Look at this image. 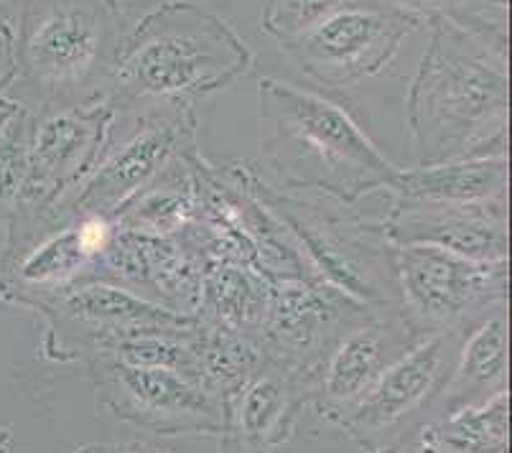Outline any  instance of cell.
<instances>
[{"label":"cell","instance_id":"1","mask_svg":"<svg viewBox=\"0 0 512 453\" xmlns=\"http://www.w3.org/2000/svg\"><path fill=\"white\" fill-rule=\"evenodd\" d=\"M426 26V49L406 95L413 166L507 156V51L444 18Z\"/></svg>","mask_w":512,"mask_h":453},{"label":"cell","instance_id":"2","mask_svg":"<svg viewBox=\"0 0 512 453\" xmlns=\"http://www.w3.org/2000/svg\"><path fill=\"white\" fill-rule=\"evenodd\" d=\"M258 166L265 179L360 202L398 174L339 97L265 77L258 84Z\"/></svg>","mask_w":512,"mask_h":453},{"label":"cell","instance_id":"3","mask_svg":"<svg viewBox=\"0 0 512 453\" xmlns=\"http://www.w3.org/2000/svg\"><path fill=\"white\" fill-rule=\"evenodd\" d=\"M255 67V51L230 21L192 0H158L125 31L110 105H194L235 87Z\"/></svg>","mask_w":512,"mask_h":453},{"label":"cell","instance_id":"4","mask_svg":"<svg viewBox=\"0 0 512 453\" xmlns=\"http://www.w3.org/2000/svg\"><path fill=\"white\" fill-rule=\"evenodd\" d=\"M11 21L8 100L31 112L107 100L128 31L120 0H11Z\"/></svg>","mask_w":512,"mask_h":453},{"label":"cell","instance_id":"5","mask_svg":"<svg viewBox=\"0 0 512 453\" xmlns=\"http://www.w3.org/2000/svg\"><path fill=\"white\" fill-rule=\"evenodd\" d=\"M227 168L286 230L314 278L365 306L398 303L393 242L383 222L362 214L360 202L281 186L265 179L253 161H227Z\"/></svg>","mask_w":512,"mask_h":453},{"label":"cell","instance_id":"6","mask_svg":"<svg viewBox=\"0 0 512 453\" xmlns=\"http://www.w3.org/2000/svg\"><path fill=\"white\" fill-rule=\"evenodd\" d=\"M197 112L194 105H148L138 110H115L105 151L62 207L26 232H11L21 237L29 232L59 224L72 217H110L128 207L138 194L156 184L174 163L199 153Z\"/></svg>","mask_w":512,"mask_h":453},{"label":"cell","instance_id":"7","mask_svg":"<svg viewBox=\"0 0 512 453\" xmlns=\"http://www.w3.org/2000/svg\"><path fill=\"white\" fill-rule=\"evenodd\" d=\"M41 321V354L49 362H87L143 331L181 329L197 316L171 311L107 280H77L54 291L18 298Z\"/></svg>","mask_w":512,"mask_h":453},{"label":"cell","instance_id":"8","mask_svg":"<svg viewBox=\"0 0 512 453\" xmlns=\"http://www.w3.org/2000/svg\"><path fill=\"white\" fill-rule=\"evenodd\" d=\"M464 334H428L349 405L337 426L360 453H403L434 418Z\"/></svg>","mask_w":512,"mask_h":453},{"label":"cell","instance_id":"9","mask_svg":"<svg viewBox=\"0 0 512 453\" xmlns=\"http://www.w3.org/2000/svg\"><path fill=\"white\" fill-rule=\"evenodd\" d=\"M398 303L428 334H464L507 306L510 263H477L431 245H393Z\"/></svg>","mask_w":512,"mask_h":453},{"label":"cell","instance_id":"10","mask_svg":"<svg viewBox=\"0 0 512 453\" xmlns=\"http://www.w3.org/2000/svg\"><path fill=\"white\" fill-rule=\"evenodd\" d=\"M97 408L151 436H217L225 405L202 382L171 367L128 364L110 354L87 359Z\"/></svg>","mask_w":512,"mask_h":453},{"label":"cell","instance_id":"11","mask_svg":"<svg viewBox=\"0 0 512 453\" xmlns=\"http://www.w3.org/2000/svg\"><path fill=\"white\" fill-rule=\"evenodd\" d=\"M418 26L383 0H347L283 49L321 90L339 92L385 72Z\"/></svg>","mask_w":512,"mask_h":453},{"label":"cell","instance_id":"12","mask_svg":"<svg viewBox=\"0 0 512 453\" xmlns=\"http://www.w3.org/2000/svg\"><path fill=\"white\" fill-rule=\"evenodd\" d=\"M113 118L110 100L34 112L29 181L8 230H31L67 202L100 161Z\"/></svg>","mask_w":512,"mask_h":453},{"label":"cell","instance_id":"13","mask_svg":"<svg viewBox=\"0 0 512 453\" xmlns=\"http://www.w3.org/2000/svg\"><path fill=\"white\" fill-rule=\"evenodd\" d=\"M423 339L398 303L365 306L344 321L306 372L309 410L334 423L362 392Z\"/></svg>","mask_w":512,"mask_h":453},{"label":"cell","instance_id":"14","mask_svg":"<svg viewBox=\"0 0 512 453\" xmlns=\"http://www.w3.org/2000/svg\"><path fill=\"white\" fill-rule=\"evenodd\" d=\"M365 303L316 278H271V306L258 336L260 357L301 372L327 347L334 331Z\"/></svg>","mask_w":512,"mask_h":453},{"label":"cell","instance_id":"15","mask_svg":"<svg viewBox=\"0 0 512 453\" xmlns=\"http://www.w3.org/2000/svg\"><path fill=\"white\" fill-rule=\"evenodd\" d=\"M222 405L225 453H276L299 431L309 410V390L301 372L260 357Z\"/></svg>","mask_w":512,"mask_h":453},{"label":"cell","instance_id":"16","mask_svg":"<svg viewBox=\"0 0 512 453\" xmlns=\"http://www.w3.org/2000/svg\"><path fill=\"white\" fill-rule=\"evenodd\" d=\"M393 245H431L477 263H510L507 204H421L388 199L380 219Z\"/></svg>","mask_w":512,"mask_h":453},{"label":"cell","instance_id":"17","mask_svg":"<svg viewBox=\"0 0 512 453\" xmlns=\"http://www.w3.org/2000/svg\"><path fill=\"white\" fill-rule=\"evenodd\" d=\"M507 156H472L454 161L400 166L383 196L421 204H507Z\"/></svg>","mask_w":512,"mask_h":453},{"label":"cell","instance_id":"18","mask_svg":"<svg viewBox=\"0 0 512 453\" xmlns=\"http://www.w3.org/2000/svg\"><path fill=\"white\" fill-rule=\"evenodd\" d=\"M507 306L497 308L464 331L449 380L441 387L434 418L474 408L507 392Z\"/></svg>","mask_w":512,"mask_h":453},{"label":"cell","instance_id":"19","mask_svg":"<svg viewBox=\"0 0 512 453\" xmlns=\"http://www.w3.org/2000/svg\"><path fill=\"white\" fill-rule=\"evenodd\" d=\"M271 306V278L245 263H209L199 286L197 319L245 336L258 347Z\"/></svg>","mask_w":512,"mask_h":453},{"label":"cell","instance_id":"20","mask_svg":"<svg viewBox=\"0 0 512 453\" xmlns=\"http://www.w3.org/2000/svg\"><path fill=\"white\" fill-rule=\"evenodd\" d=\"M510 400L500 392L474 408L436 418L418 433V453H507Z\"/></svg>","mask_w":512,"mask_h":453},{"label":"cell","instance_id":"21","mask_svg":"<svg viewBox=\"0 0 512 453\" xmlns=\"http://www.w3.org/2000/svg\"><path fill=\"white\" fill-rule=\"evenodd\" d=\"M388 6L428 21L444 18L454 26L464 28L484 44L507 51V8L510 0H383Z\"/></svg>","mask_w":512,"mask_h":453},{"label":"cell","instance_id":"22","mask_svg":"<svg viewBox=\"0 0 512 453\" xmlns=\"http://www.w3.org/2000/svg\"><path fill=\"white\" fill-rule=\"evenodd\" d=\"M31 133L34 112L18 105V112L0 133V222H11L31 171Z\"/></svg>","mask_w":512,"mask_h":453},{"label":"cell","instance_id":"23","mask_svg":"<svg viewBox=\"0 0 512 453\" xmlns=\"http://www.w3.org/2000/svg\"><path fill=\"white\" fill-rule=\"evenodd\" d=\"M344 3L347 0H265L260 26L283 46L311 31Z\"/></svg>","mask_w":512,"mask_h":453},{"label":"cell","instance_id":"24","mask_svg":"<svg viewBox=\"0 0 512 453\" xmlns=\"http://www.w3.org/2000/svg\"><path fill=\"white\" fill-rule=\"evenodd\" d=\"M16 62H13V21H11V0L0 3V95L8 90Z\"/></svg>","mask_w":512,"mask_h":453},{"label":"cell","instance_id":"25","mask_svg":"<svg viewBox=\"0 0 512 453\" xmlns=\"http://www.w3.org/2000/svg\"><path fill=\"white\" fill-rule=\"evenodd\" d=\"M74 453H176L174 448L158 446L151 441H107V443H85L77 446Z\"/></svg>","mask_w":512,"mask_h":453},{"label":"cell","instance_id":"26","mask_svg":"<svg viewBox=\"0 0 512 453\" xmlns=\"http://www.w3.org/2000/svg\"><path fill=\"white\" fill-rule=\"evenodd\" d=\"M18 112V105L13 100H8L6 95H0V133H3V130H6V125H8V120L13 118V115H16Z\"/></svg>","mask_w":512,"mask_h":453},{"label":"cell","instance_id":"27","mask_svg":"<svg viewBox=\"0 0 512 453\" xmlns=\"http://www.w3.org/2000/svg\"><path fill=\"white\" fill-rule=\"evenodd\" d=\"M6 247H8V224L0 222V283H3V263H6Z\"/></svg>","mask_w":512,"mask_h":453},{"label":"cell","instance_id":"28","mask_svg":"<svg viewBox=\"0 0 512 453\" xmlns=\"http://www.w3.org/2000/svg\"><path fill=\"white\" fill-rule=\"evenodd\" d=\"M13 433L8 426H0V453H11Z\"/></svg>","mask_w":512,"mask_h":453},{"label":"cell","instance_id":"29","mask_svg":"<svg viewBox=\"0 0 512 453\" xmlns=\"http://www.w3.org/2000/svg\"><path fill=\"white\" fill-rule=\"evenodd\" d=\"M0 3H3V0H0Z\"/></svg>","mask_w":512,"mask_h":453}]
</instances>
